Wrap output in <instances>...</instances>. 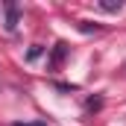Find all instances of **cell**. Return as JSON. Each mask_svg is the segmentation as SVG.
I'll return each instance as SVG.
<instances>
[{
    "label": "cell",
    "mask_w": 126,
    "mask_h": 126,
    "mask_svg": "<svg viewBox=\"0 0 126 126\" xmlns=\"http://www.w3.org/2000/svg\"><path fill=\"white\" fill-rule=\"evenodd\" d=\"M15 27H18V6L15 3H6V30L12 32Z\"/></svg>",
    "instance_id": "obj_1"
},
{
    "label": "cell",
    "mask_w": 126,
    "mask_h": 126,
    "mask_svg": "<svg viewBox=\"0 0 126 126\" xmlns=\"http://www.w3.org/2000/svg\"><path fill=\"white\" fill-rule=\"evenodd\" d=\"M64 56H67V44H64V41H59V44H56V50H53V64H62Z\"/></svg>",
    "instance_id": "obj_2"
},
{
    "label": "cell",
    "mask_w": 126,
    "mask_h": 126,
    "mask_svg": "<svg viewBox=\"0 0 126 126\" xmlns=\"http://www.w3.org/2000/svg\"><path fill=\"white\" fill-rule=\"evenodd\" d=\"M100 9H103V12H120L123 3H120V0H100Z\"/></svg>",
    "instance_id": "obj_3"
},
{
    "label": "cell",
    "mask_w": 126,
    "mask_h": 126,
    "mask_svg": "<svg viewBox=\"0 0 126 126\" xmlns=\"http://www.w3.org/2000/svg\"><path fill=\"white\" fill-rule=\"evenodd\" d=\"M41 53H44V47H41V44H32V47H30V53H27V62H35Z\"/></svg>",
    "instance_id": "obj_4"
}]
</instances>
